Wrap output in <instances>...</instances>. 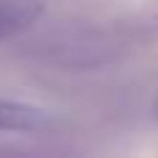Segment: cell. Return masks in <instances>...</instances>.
Wrapping results in <instances>:
<instances>
[{
  "mask_svg": "<svg viewBox=\"0 0 158 158\" xmlns=\"http://www.w3.org/2000/svg\"><path fill=\"white\" fill-rule=\"evenodd\" d=\"M47 128V114L25 106V103H11L0 100V131L6 133H36Z\"/></svg>",
  "mask_w": 158,
  "mask_h": 158,
  "instance_id": "cell-3",
  "label": "cell"
},
{
  "mask_svg": "<svg viewBox=\"0 0 158 158\" xmlns=\"http://www.w3.org/2000/svg\"><path fill=\"white\" fill-rule=\"evenodd\" d=\"M42 17L39 0H0V42L28 31Z\"/></svg>",
  "mask_w": 158,
  "mask_h": 158,
  "instance_id": "cell-2",
  "label": "cell"
},
{
  "mask_svg": "<svg viewBox=\"0 0 158 158\" xmlns=\"http://www.w3.org/2000/svg\"><path fill=\"white\" fill-rule=\"evenodd\" d=\"M44 53L64 64V67H94L106 58L108 53V44L100 33H89V31H64V33H56Z\"/></svg>",
  "mask_w": 158,
  "mask_h": 158,
  "instance_id": "cell-1",
  "label": "cell"
}]
</instances>
